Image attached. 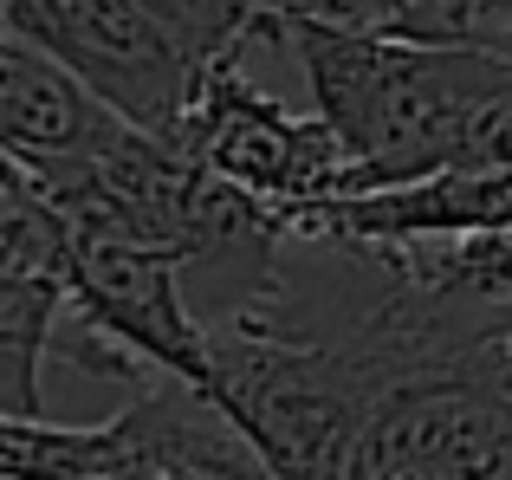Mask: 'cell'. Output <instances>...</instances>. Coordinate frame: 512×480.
<instances>
[{
    "mask_svg": "<svg viewBox=\"0 0 512 480\" xmlns=\"http://www.w3.org/2000/svg\"><path fill=\"white\" fill-rule=\"evenodd\" d=\"M7 33L85 78L111 111L156 137H182L208 65L175 39V26L150 0H0Z\"/></svg>",
    "mask_w": 512,
    "mask_h": 480,
    "instance_id": "3957f363",
    "label": "cell"
},
{
    "mask_svg": "<svg viewBox=\"0 0 512 480\" xmlns=\"http://www.w3.org/2000/svg\"><path fill=\"white\" fill-rule=\"evenodd\" d=\"M7 480H279L253 435L188 377H150L104 422H20L0 435Z\"/></svg>",
    "mask_w": 512,
    "mask_h": 480,
    "instance_id": "7a4b0ae2",
    "label": "cell"
},
{
    "mask_svg": "<svg viewBox=\"0 0 512 480\" xmlns=\"http://www.w3.org/2000/svg\"><path fill=\"white\" fill-rule=\"evenodd\" d=\"M124 130L130 117L111 111L85 78H72L33 39L7 33V46H0V143H7V163L52 176L65 163L98 156Z\"/></svg>",
    "mask_w": 512,
    "mask_h": 480,
    "instance_id": "52a82bcc",
    "label": "cell"
},
{
    "mask_svg": "<svg viewBox=\"0 0 512 480\" xmlns=\"http://www.w3.org/2000/svg\"><path fill=\"white\" fill-rule=\"evenodd\" d=\"M182 150H195L208 169H221L227 182L266 195V202L286 215V208L325 202L344 195L350 182V156L338 143V130L325 124V111H292L273 91H260L240 59H221L201 72L195 111L182 124Z\"/></svg>",
    "mask_w": 512,
    "mask_h": 480,
    "instance_id": "277c9868",
    "label": "cell"
},
{
    "mask_svg": "<svg viewBox=\"0 0 512 480\" xmlns=\"http://www.w3.org/2000/svg\"><path fill=\"white\" fill-rule=\"evenodd\" d=\"M389 383L396 364L363 331L214 325L208 390L279 480H350L363 416Z\"/></svg>",
    "mask_w": 512,
    "mask_h": 480,
    "instance_id": "6da1fadb",
    "label": "cell"
},
{
    "mask_svg": "<svg viewBox=\"0 0 512 480\" xmlns=\"http://www.w3.org/2000/svg\"><path fill=\"white\" fill-rule=\"evenodd\" d=\"M150 7L175 26V39L201 65H221V59H240L253 39L273 33L279 0H150Z\"/></svg>",
    "mask_w": 512,
    "mask_h": 480,
    "instance_id": "9c48e42d",
    "label": "cell"
},
{
    "mask_svg": "<svg viewBox=\"0 0 512 480\" xmlns=\"http://www.w3.org/2000/svg\"><path fill=\"white\" fill-rule=\"evenodd\" d=\"M299 240H454V234H512V163L435 169L415 182L286 208Z\"/></svg>",
    "mask_w": 512,
    "mask_h": 480,
    "instance_id": "8992f818",
    "label": "cell"
},
{
    "mask_svg": "<svg viewBox=\"0 0 512 480\" xmlns=\"http://www.w3.org/2000/svg\"><path fill=\"white\" fill-rule=\"evenodd\" d=\"M292 7L363 26V33L422 39V46L512 52V0H292Z\"/></svg>",
    "mask_w": 512,
    "mask_h": 480,
    "instance_id": "ba28073f",
    "label": "cell"
},
{
    "mask_svg": "<svg viewBox=\"0 0 512 480\" xmlns=\"http://www.w3.org/2000/svg\"><path fill=\"white\" fill-rule=\"evenodd\" d=\"M72 312V221L7 163L0 176V403L7 416H46V364Z\"/></svg>",
    "mask_w": 512,
    "mask_h": 480,
    "instance_id": "5b68a950",
    "label": "cell"
}]
</instances>
